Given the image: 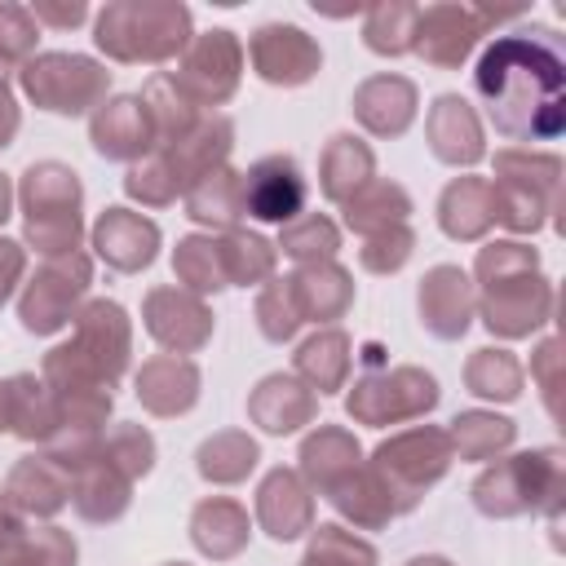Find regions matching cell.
Returning <instances> with one entry per match:
<instances>
[{
    "mask_svg": "<svg viewBox=\"0 0 566 566\" xmlns=\"http://www.w3.org/2000/svg\"><path fill=\"white\" fill-rule=\"evenodd\" d=\"M473 88L495 133L513 142H553L566 124V71L557 31L531 27L486 44Z\"/></svg>",
    "mask_w": 566,
    "mask_h": 566,
    "instance_id": "cell-1",
    "label": "cell"
},
{
    "mask_svg": "<svg viewBox=\"0 0 566 566\" xmlns=\"http://www.w3.org/2000/svg\"><path fill=\"white\" fill-rule=\"evenodd\" d=\"M539 256L526 243H491L478 252L482 323L495 336H526L553 314V287L535 270Z\"/></svg>",
    "mask_w": 566,
    "mask_h": 566,
    "instance_id": "cell-2",
    "label": "cell"
},
{
    "mask_svg": "<svg viewBox=\"0 0 566 566\" xmlns=\"http://www.w3.org/2000/svg\"><path fill=\"white\" fill-rule=\"evenodd\" d=\"M93 40L115 62H164L190 40V9L159 0H119L102 9Z\"/></svg>",
    "mask_w": 566,
    "mask_h": 566,
    "instance_id": "cell-3",
    "label": "cell"
},
{
    "mask_svg": "<svg viewBox=\"0 0 566 566\" xmlns=\"http://www.w3.org/2000/svg\"><path fill=\"white\" fill-rule=\"evenodd\" d=\"M22 212H27V239L44 256L75 252L84 221H80V177L66 164H31L22 172Z\"/></svg>",
    "mask_w": 566,
    "mask_h": 566,
    "instance_id": "cell-4",
    "label": "cell"
},
{
    "mask_svg": "<svg viewBox=\"0 0 566 566\" xmlns=\"http://www.w3.org/2000/svg\"><path fill=\"white\" fill-rule=\"evenodd\" d=\"M557 177H562V159L557 155H539V150H500L495 155V181H491V203H495V221L531 234L544 226V217L557 208Z\"/></svg>",
    "mask_w": 566,
    "mask_h": 566,
    "instance_id": "cell-5",
    "label": "cell"
},
{
    "mask_svg": "<svg viewBox=\"0 0 566 566\" xmlns=\"http://www.w3.org/2000/svg\"><path fill=\"white\" fill-rule=\"evenodd\" d=\"M557 495H562V455L553 447L509 455L473 482V504L491 517H517L531 509L557 513Z\"/></svg>",
    "mask_w": 566,
    "mask_h": 566,
    "instance_id": "cell-6",
    "label": "cell"
},
{
    "mask_svg": "<svg viewBox=\"0 0 566 566\" xmlns=\"http://www.w3.org/2000/svg\"><path fill=\"white\" fill-rule=\"evenodd\" d=\"M451 460H455V451H451L447 429L416 424V429H402L389 442H380L376 455H371V469L389 486L394 509L398 513H411L416 500L424 495V486H433L451 469Z\"/></svg>",
    "mask_w": 566,
    "mask_h": 566,
    "instance_id": "cell-7",
    "label": "cell"
},
{
    "mask_svg": "<svg viewBox=\"0 0 566 566\" xmlns=\"http://www.w3.org/2000/svg\"><path fill=\"white\" fill-rule=\"evenodd\" d=\"M106 84H111V71H102L93 57H80V53H40V57H27L22 66V88L31 93L35 106L53 115H84L106 97Z\"/></svg>",
    "mask_w": 566,
    "mask_h": 566,
    "instance_id": "cell-8",
    "label": "cell"
},
{
    "mask_svg": "<svg viewBox=\"0 0 566 566\" xmlns=\"http://www.w3.org/2000/svg\"><path fill=\"white\" fill-rule=\"evenodd\" d=\"M88 279H93V265H88L84 252L49 256L35 270V279L27 283V292H22V305H18L22 327L35 332V336H49V332L66 327L75 318L80 296L88 292Z\"/></svg>",
    "mask_w": 566,
    "mask_h": 566,
    "instance_id": "cell-9",
    "label": "cell"
},
{
    "mask_svg": "<svg viewBox=\"0 0 566 566\" xmlns=\"http://www.w3.org/2000/svg\"><path fill=\"white\" fill-rule=\"evenodd\" d=\"M243 71V44L234 31H203L186 44V57L172 75V84L186 93L190 106H221L239 88Z\"/></svg>",
    "mask_w": 566,
    "mask_h": 566,
    "instance_id": "cell-10",
    "label": "cell"
},
{
    "mask_svg": "<svg viewBox=\"0 0 566 566\" xmlns=\"http://www.w3.org/2000/svg\"><path fill=\"white\" fill-rule=\"evenodd\" d=\"M438 402V380L420 367H394L380 376H363L349 394V416L363 424H398L424 416Z\"/></svg>",
    "mask_w": 566,
    "mask_h": 566,
    "instance_id": "cell-11",
    "label": "cell"
},
{
    "mask_svg": "<svg viewBox=\"0 0 566 566\" xmlns=\"http://www.w3.org/2000/svg\"><path fill=\"white\" fill-rule=\"evenodd\" d=\"M230 137H234V124L226 115H199L181 137L155 146L150 155L168 168L177 195H186L195 181H203L208 172L226 168V155H230Z\"/></svg>",
    "mask_w": 566,
    "mask_h": 566,
    "instance_id": "cell-12",
    "label": "cell"
},
{
    "mask_svg": "<svg viewBox=\"0 0 566 566\" xmlns=\"http://www.w3.org/2000/svg\"><path fill=\"white\" fill-rule=\"evenodd\" d=\"M301 212H305V177H301L296 159L265 155L243 172V217L287 226Z\"/></svg>",
    "mask_w": 566,
    "mask_h": 566,
    "instance_id": "cell-13",
    "label": "cell"
},
{
    "mask_svg": "<svg viewBox=\"0 0 566 566\" xmlns=\"http://www.w3.org/2000/svg\"><path fill=\"white\" fill-rule=\"evenodd\" d=\"M146 332L172 349V354H195L203 349V340L212 336V310L195 296V292H181V287H155L146 296Z\"/></svg>",
    "mask_w": 566,
    "mask_h": 566,
    "instance_id": "cell-14",
    "label": "cell"
},
{
    "mask_svg": "<svg viewBox=\"0 0 566 566\" xmlns=\"http://www.w3.org/2000/svg\"><path fill=\"white\" fill-rule=\"evenodd\" d=\"M482 31H486V22H482L478 9H469V4H429L416 18V44L411 49L433 66H460L473 53Z\"/></svg>",
    "mask_w": 566,
    "mask_h": 566,
    "instance_id": "cell-15",
    "label": "cell"
},
{
    "mask_svg": "<svg viewBox=\"0 0 566 566\" xmlns=\"http://www.w3.org/2000/svg\"><path fill=\"white\" fill-rule=\"evenodd\" d=\"M252 53V66L265 84H305L314 71H318V44L301 31V27H287V22H270L252 35L248 44Z\"/></svg>",
    "mask_w": 566,
    "mask_h": 566,
    "instance_id": "cell-16",
    "label": "cell"
},
{
    "mask_svg": "<svg viewBox=\"0 0 566 566\" xmlns=\"http://www.w3.org/2000/svg\"><path fill=\"white\" fill-rule=\"evenodd\" d=\"M473 283L460 265H433L420 283V323L438 340H455L473 318Z\"/></svg>",
    "mask_w": 566,
    "mask_h": 566,
    "instance_id": "cell-17",
    "label": "cell"
},
{
    "mask_svg": "<svg viewBox=\"0 0 566 566\" xmlns=\"http://www.w3.org/2000/svg\"><path fill=\"white\" fill-rule=\"evenodd\" d=\"M93 248L97 256L111 265V270H142L155 261V248H159V226L142 212H128V208H106L102 221L93 226Z\"/></svg>",
    "mask_w": 566,
    "mask_h": 566,
    "instance_id": "cell-18",
    "label": "cell"
},
{
    "mask_svg": "<svg viewBox=\"0 0 566 566\" xmlns=\"http://www.w3.org/2000/svg\"><path fill=\"white\" fill-rule=\"evenodd\" d=\"M256 522L274 539H296L301 531H314V495L301 482V473H292V469L265 473V482L256 491Z\"/></svg>",
    "mask_w": 566,
    "mask_h": 566,
    "instance_id": "cell-19",
    "label": "cell"
},
{
    "mask_svg": "<svg viewBox=\"0 0 566 566\" xmlns=\"http://www.w3.org/2000/svg\"><path fill=\"white\" fill-rule=\"evenodd\" d=\"M93 146L106 159H142L155 150V128L142 97H111L93 115Z\"/></svg>",
    "mask_w": 566,
    "mask_h": 566,
    "instance_id": "cell-20",
    "label": "cell"
},
{
    "mask_svg": "<svg viewBox=\"0 0 566 566\" xmlns=\"http://www.w3.org/2000/svg\"><path fill=\"white\" fill-rule=\"evenodd\" d=\"M424 133H429V146L442 164H478L482 159V124L473 115V106L455 93H442L433 106H429V119H424Z\"/></svg>",
    "mask_w": 566,
    "mask_h": 566,
    "instance_id": "cell-21",
    "label": "cell"
},
{
    "mask_svg": "<svg viewBox=\"0 0 566 566\" xmlns=\"http://www.w3.org/2000/svg\"><path fill=\"white\" fill-rule=\"evenodd\" d=\"M287 296L301 314V323H332L349 310L354 301V283L336 261H318V265H301L296 274L283 279Z\"/></svg>",
    "mask_w": 566,
    "mask_h": 566,
    "instance_id": "cell-22",
    "label": "cell"
},
{
    "mask_svg": "<svg viewBox=\"0 0 566 566\" xmlns=\"http://www.w3.org/2000/svg\"><path fill=\"white\" fill-rule=\"evenodd\" d=\"M137 398L155 416H181L199 398V367L181 354L146 358L142 371H137Z\"/></svg>",
    "mask_w": 566,
    "mask_h": 566,
    "instance_id": "cell-23",
    "label": "cell"
},
{
    "mask_svg": "<svg viewBox=\"0 0 566 566\" xmlns=\"http://www.w3.org/2000/svg\"><path fill=\"white\" fill-rule=\"evenodd\" d=\"M22 517H49V513H57L66 500H71V473L53 460V455H27L13 473H9V482H4V491H0Z\"/></svg>",
    "mask_w": 566,
    "mask_h": 566,
    "instance_id": "cell-24",
    "label": "cell"
},
{
    "mask_svg": "<svg viewBox=\"0 0 566 566\" xmlns=\"http://www.w3.org/2000/svg\"><path fill=\"white\" fill-rule=\"evenodd\" d=\"M354 115L376 137H398L416 119V84L402 75H371L354 93Z\"/></svg>",
    "mask_w": 566,
    "mask_h": 566,
    "instance_id": "cell-25",
    "label": "cell"
},
{
    "mask_svg": "<svg viewBox=\"0 0 566 566\" xmlns=\"http://www.w3.org/2000/svg\"><path fill=\"white\" fill-rule=\"evenodd\" d=\"M314 407H318V394L310 385H301L296 376H265L248 398V411L265 433H292V429L310 424Z\"/></svg>",
    "mask_w": 566,
    "mask_h": 566,
    "instance_id": "cell-26",
    "label": "cell"
},
{
    "mask_svg": "<svg viewBox=\"0 0 566 566\" xmlns=\"http://www.w3.org/2000/svg\"><path fill=\"white\" fill-rule=\"evenodd\" d=\"M358 455H363V451H358L354 433H345V429H336V424H323V429L310 433L305 447H301V478L310 482V491L332 495V491L363 464Z\"/></svg>",
    "mask_w": 566,
    "mask_h": 566,
    "instance_id": "cell-27",
    "label": "cell"
},
{
    "mask_svg": "<svg viewBox=\"0 0 566 566\" xmlns=\"http://www.w3.org/2000/svg\"><path fill=\"white\" fill-rule=\"evenodd\" d=\"M102 447V442H97ZM128 495H133V478L119 473L102 451L75 469V482H71V504L80 509V517L88 522H115L124 509H128Z\"/></svg>",
    "mask_w": 566,
    "mask_h": 566,
    "instance_id": "cell-28",
    "label": "cell"
},
{
    "mask_svg": "<svg viewBox=\"0 0 566 566\" xmlns=\"http://www.w3.org/2000/svg\"><path fill=\"white\" fill-rule=\"evenodd\" d=\"M9 429L27 442H53L66 429L57 394L35 376H9Z\"/></svg>",
    "mask_w": 566,
    "mask_h": 566,
    "instance_id": "cell-29",
    "label": "cell"
},
{
    "mask_svg": "<svg viewBox=\"0 0 566 566\" xmlns=\"http://www.w3.org/2000/svg\"><path fill=\"white\" fill-rule=\"evenodd\" d=\"M438 221L451 239H482L495 226V203H491V181L482 177H455L442 190Z\"/></svg>",
    "mask_w": 566,
    "mask_h": 566,
    "instance_id": "cell-30",
    "label": "cell"
},
{
    "mask_svg": "<svg viewBox=\"0 0 566 566\" xmlns=\"http://www.w3.org/2000/svg\"><path fill=\"white\" fill-rule=\"evenodd\" d=\"M190 535H195L199 553L226 562L248 544V513H243V504H234L226 495H212L190 513Z\"/></svg>",
    "mask_w": 566,
    "mask_h": 566,
    "instance_id": "cell-31",
    "label": "cell"
},
{
    "mask_svg": "<svg viewBox=\"0 0 566 566\" xmlns=\"http://www.w3.org/2000/svg\"><path fill=\"white\" fill-rule=\"evenodd\" d=\"M186 217L212 230H234V221L243 217V172L217 168L203 181H195L186 190Z\"/></svg>",
    "mask_w": 566,
    "mask_h": 566,
    "instance_id": "cell-32",
    "label": "cell"
},
{
    "mask_svg": "<svg viewBox=\"0 0 566 566\" xmlns=\"http://www.w3.org/2000/svg\"><path fill=\"white\" fill-rule=\"evenodd\" d=\"M371 168H376L371 150H367L358 137L336 133V137L327 142V150H323V164H318L323 195H327L332 203H345L354 190H363V186L371 181Z\"/></svg>",
    "mask_w": 566,
    "mask_h": 566,
    "instance_id": "cell-33",
    "label": "cell"
},
{
    "mask_svg": "<svg viewBox=\"0 0 566 566\" xmlns=\"http://www.w3.org/2000/svg\"><path fill=\"white\" fill-rule=\"evenodd\" d=\"M407 212H411V199L394 181H367L363 190H354L345 199V226L358 230L363 239H371V234H380L389 226H402Z\"/></svg>",
    "mask_w": 566,
    "mask_h": 566,
    "instance_id": "cell-34",
    "label": "cell"
},
{
    "mask_svg": "<svg viewBox=\"0 0 566 566\" xmlns=\"http://www.w3.org/2000/svg\"><path fill=\"white\" fill-rule=\"evenodd\" d=\"M327 500H332L349 522H358V526H367V531H376V526H385L389 517H398L394 495H389V486L376 478L371 464H358Z\"/></svg>",
    "mask_w": 566,
    "mask_h": 566,
    "instance_id": "cell-35",
    "label": "cell"
},
{
    "mask_svg": "<svg viewBox=\"0 0 566 566\" xmlns=\"http://www.w3.org/2000/svg\"><path fill=\"white\" fill-rule=\"evenodd\" d=\"M296 371L310 380L314 394H332L345 385L349 376V336L327 327V332H314L301 349H296Z\"/></svg>",
    "mask_w": 566,
    "mask_h": 566,
    "instance_id": "cell-36",
    "label": "cell"
},
{
    "mask_svg": "<svg viewBox=\"0 0 566 566\" xmlns=\"http://www.w3.org/2000/svg\"><path fill=\"white\" fill-rule=\"evenodd\" d=\"M142 106L150 115V128H155V146L181 137L195 119H199V106L186 102V93L172 84V75H150L146 93H142Z\"/></svg>",
    "mask_w": 566,
    "mask_h": 566,
    "instance_id": "cell-37",
    "label": "cell"
},
{
    "mask_svg": "<svg viewBox=\"0 0 566 566\" xmlns=\"http://www.w3.org/2000/svg\"><path fill=\"white\" fill-rule=\"evenodd\" d=\"M447 438H451V451H460L464 460H491L495 451L513 442V420L491 416V411H460Z\"/></svg>",
    "mask_w": 566,
    "mask_h": 566,
    "instance_id": "cell-38",
    "label": "cell"
},
{
    "mask_svg": "<svg viewBox=\"0 0 566 566\" xmlns=\"http://www.w3.org/2000/svg\"><path fill=\"white\" fill-rule=\"evenodd\" d=\"M217 252H221V270H226V287L230 283H256V279H270L274 270V248L252 234V230H226L217 239Z\"/></svg>",
    "mask_w": 566,
    "mask_h": 566,
    "instance_id": "cell-39",
    "label": "cell"
},
{
    "mask_svg": "<svg viewBox=\"0 0 566 566\" xmlns=\"http://www.w3.org/2000/svg\"><path fill=\"white\" fill-rule=\"evenodd\" d=\"M416 18H420L416 4H376V9H367V22H363L367 49L371 53H385V57L411 53V44H416Z\"/></svg>",
    "mask_w": 566,
    "mask_h": 566,
    "instance_id": "cell-40",
    "label": "cell"
},
{
    "mask_svg": "<svg viewBox=\"0 0 566 566\" xmlns=\"http://www.w3.org/2000/svg\"><path fill=\"white\" fill-rule=\"evenodd\" d=\"M464 385L478 394V398H517L522 394V363L509 354V349H478L464 367Z\"/></svg>",
    "mask_w": 566,
    "mask_h": 566,
    "instance_id": "cell-41",
    "label": "cell"
},
{
    "mask_svg": "<svg viewBox=\"0 0 566 566\" xmlns=\"http://www.w3.org/2000/svg\"><path fill=\"white\" fill-rule=\"evenodd\" d=\"M256 464V442L248 433H217L199 447V473L208 482H243Z\"/></svg>",
    "mask_w": 566,
    "mask_h": 566,
    "instance_id": "cell-42",
    "label": "cell"
},
{
    "mask_svg": "<svg viewBox=\"0 0 566 566\" xmlns=\"http://www.w3.org/2000/svg\"><path fill=\"white\" fill-rule=\"evenodd\" d=\"M279 248H283L292 261H301V265H318V261H332V256H336L340 234H336V226H332L327 217H318V212H301L296 221L283 226Z\"/></svg>",
    "mask_w": 566,
    "mask_h": 566,
    "instance_id": "cell-43",
    "label": "cell"
},
{
    "mask_svg": "<svg viewBox=\"0 0 566 566\" xmlns=\"http://www.w3.org/2000/svg\"><path fill=\"white\" fill-rule=\"evenodd\" d=\"M172 270L177 279L199 296V292H217L226 287V270H221V252H217V239L208 234H190L177 243V256H172Z\"/></svg>",
    "mask_w": 566,
    "mask_h": 566,
    "instance_id": "cell-44",
    "label": "cell"
},
{
    "mask_svg": "<svg viewBox=\"0 0 566 566\" xmlns=\"http://www.w3.org/2000/svg\"><path fill=\"white\" fill-rule=\"evenodd\" d=\"M301 566H376V548L354 539L340 526H314V539H310Z\"/></svg>",
    "mask_w": 566,
    "mask_h": 566,
    "instance_id": "cell-45",
    "label": "cell"
},
{
    "mask_svg": "<svg viewBox=\"0 0 566 566\" xmlns=\"http://www.w3.org/2000/svg\"><path fill=\"white\" fill-rule=\"evenodd\" d=\"M119 473H128L133 482L142 478V473H150V464H155V438L142 429V424H115L106 438H102V447H97Z\"/></svg>",
    "mask_w": 566,
    "mask_h": 566,
    "instance_id": "cell-46",
    "label": "cell"
},
{
    "mask_svg": "<svg viewBox=\"0 0 566 566\" xmlns=\"http://www.w3.org/2000/svg\"><path fill=\"white\" fill-rule=\"evenodd\" d=\"M411 248H416V234H411V226L402 221V226H389V230L371 234L367 248L358 252V261H363L371 274H394V270L411 256Z\"/></svg>",
    "mask_w": 566,
    "mask_h": 566,
    "instance_id": "cell-47",
    "label": "cell"
},
{
    "mask_svg": "<svg viewBox=\"0 0 566 566\" xmlns=\"http://www.w3.org/2000/svg\"><path fill=\"white\" fill-rule=\"evenodd\" d=\"M256 323H261L265 340H287L301 327V314H296L283 279H270V287L256 296Z\"/></svg>",
    "mask_w": 566,
    "mask_h": 566,
    "instance_id": "cell-48",
    "label": "cell"
},
{
    "mask_svg": "<svg viewBox=\"0 0 566 566\" xmlns=\"http://www.w3.org/2000/svg\"><path fill=\"white\" fill-rule=\"evenodd\" d=\"M124 190H128L133 199L150 203V208H164V203H172V199H177V186H172L168 168H164L155 155H146V159H137V164L128 168V177H124Z\"/></svg>",
    "mask_w": 566,
    "mask_h": 566,
    "instance_id": "cell-49",
    "label": "cell"
},
{
    "mask_svg": "<svg viewBox=\"0 0 566 566\" xmlns=\"http://www.w3.org/2000/svg\"><path fill=\"white\" fill-rule=\"evenodd\" d=\"M35 31H40V22L31 18V9L0 4V57H9V62L27 57L35 49Z\"/></svg>",
    "mask_w": 566,
    "mask_h": 566,
    "instance_id": "cell-50",
    "label": "cell"
},
{
    "mask_svg": "<svg viewBox=\"0 0 566 566\" xmlns=\"http://www.w3.org/2000/svg\"><path fill=\"white\" fill-rule=\"evenodd\" d=\"M84 4L75 0V4H49V0H35L31 4V18L35 22H49V27H75V22H84Z\"/></svg>",
    "mask_w": 566,
    "mask_h": 566,
    "instance_id": "cell-51",
    "label": "cell"
},
{
    "mask_svg": "<svg viewBox=\"0 0 566 566\" xmlns=\"http://www.w3.org/2000/svg\"><path fill=\"white\" fill-rule=\"evenodd\" d=\"M22 248L13 243V239H0V305L9 301V292H13V283L22 279Z\"/></svg>",
    "mask_w": 566,
    "mask_h": 566,
    "instance_id": "cell-52",
    "label": "cell"
},
{
    "mask_svg": "<svg viewBox=\"0 0 566 566\" xmlns=\"http://www.w3.org/2000/svg\"><path fill=\"white\" fill-rule=\"evenodd\" d=\"M539 358H544V367H553V363H557V340H544ZM553 385H557V380H553V371H544V398H548V407H553V394H557Z\"/></svg>",
    "mask_w": 566,
    "mask_h": 566,
    "instance_id": "cell-53",
    "label": "cell"
},
{
    "mask_svg": "<svg viewBox=\"0 0 566 566\" xmlns=\"http://www.w3.org/2000/svg\"><path fill=\"white\" fill-rule=\"evenodd\" d=\"M9 199H13V186H9V177L0 172V221L9 217Z\"/></svg>",
    "mask_w": 566,
    "mask_h": 566,
    "instance_id": "cell-54",
    "label": "cell"
},
{
    "mask_svg": "<svg viewBox=\"0 0 566 566\" xmlns=\"http://www.w3.org/2000/svg\"><path fill=\"white\" fill-rule=\"evenodd\" d=\"M407 566H451V562L447 557H411Z\"/></svg>",
    "mask_w": 566,
    "mask_h": 566,
    "instance_id": "cell-55",
    "label": "cell"
},
{
    "mask_svg": "<svg viewBox=\"0 0 566 566\" xmlns=\"http://www.w3.org/2000/svg\"><path fill=\"white\" fill-rule=\"evenodd\" d=\"M0 84H9V57H0Z\"/></svg>",
    "mask_w": 566,
    "mask_h": 566,
    "instance_id": "cell-56",
    "label": "cell"
},
{
    "mask_svg": "<svg viewBox=\"0 0 566 566\" xmlns=\"http://www.w3.org/2000/svg\"><path fill=\"white\" fill-rule=\"evenodd\" d=\"M172 566H186V562H172Z\"/></svg>",
    "mask_w": 566,
    "mask_h": 566,
    "instance_id": "cell-57",
    "label": "cell"
}]
</instances>
